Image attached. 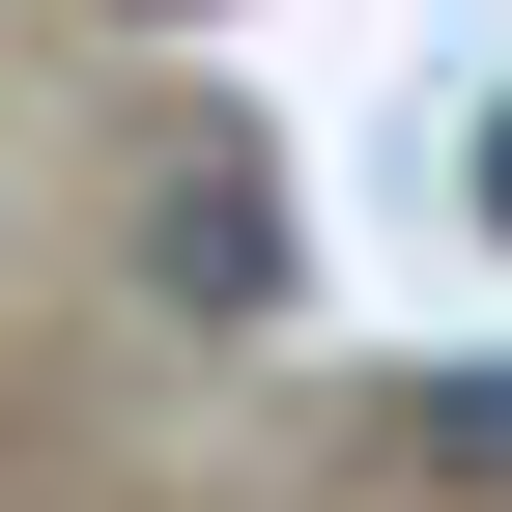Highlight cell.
I'll return each instance as SVG.
<instances>
[{
    "label": "cell",
    "mask_w": 512,
    "mask_h": 512,
    "mask_svg": "<svg viewBox=\"0 0 512 512\" xmlns=\"http://www.w3.org/2000/svg\"><path fill=\"white\" fill-rule=\"evenodd\" d=\"M143 29H200V0H143Z\"/></svg>",
    "instance_id": "obj_4"
},
{
    "label": "cell",
    "mask_w": 512,
    "mask_h": 512,
    "mask_svg": "<svg viewBox=\"0 0 512 512\" xmlns=\"http://www.w3.org/2000/svg\"><path fill=\"white\" fill-rule=\"evenodd\" d=\"M456 228H484V256H512V86H484V143H456Z\"/></svg>",
    "instance_id": "obj_3"
},
{
    "label": "cell",
    "mask_w": 512,
    "mask_h": 512,
    "mask_svg": "<svg viewBox=\"0 0 512 512\" xmlns=\"http://www.w3.org/2000/svg\"><path fill=\"white\" fill-rule=\"evenodd\" d=\"M399 456H427V484H484V512H512V370H427V399H399Z\"/></svg>",
    "instance_id": "obj_2"
},
{
    "label": "cell",
    "mask_w": 512,
    "mask_h": 512,
    "mask_svg": "<svg viewBox=\"0 0 512 512\" xmlns=\"http://www.w3.org/2000/svg\"><path fill=\"white\" fill-rule=\"evenodd\" d=\"M143 285L200 313V342H256V313H285V171L256 143H171L143 171Z\"/></svg>",
    "instance_id": "obj_1"
}]
</instances>
